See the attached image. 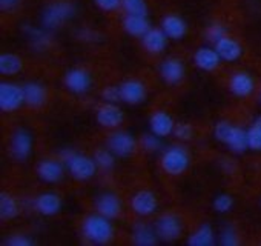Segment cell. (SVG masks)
Wrapping results in <instances>:
<instances>
[{"instance_id": "16", "label": "cell", "mask_w": 261, "mask_h": 246, "mask_svg": "<svg viewBox=\"0 0 261 246\" xmlns=\"http://www.w3.org/2000/svg\"><path fill=\"white\" fill-rule=\"evenodd\" d=\"M63 206V200L57 192L53 191H46V192H40L34 200H33V209L43 215V217H54L62 211Z\"/></svg>"}, {"instance_id": "10", "label": "cell", "mask_w": 261, "mask_h": 246, "mask_svg": "<svg viewBox=\"0 0 261 246\" xmlns=\"http://www.w3.org/2000/svg\"><path fill=\"white\" fill-rule=\"evenodd\" d=\"M129 208L137 217L146 218L154 215L159 211V199L149 189L137 191L129 200Z\"/></svg>"}, {"instance_id": "30", "label": "cell", "mask_w": 261, "mask_h": 246, "mask_svg": "<svg viewBox=\"0 0 261 246\" xmlns=\"http://www.w3.org/2000/svg\"><path fill=\"white\" fill-rule=\"evenodd\" d=\"M19 212H20L19 203L11 194H8V192L0 194V217L4 220H11V218L17 217Z\"/></svg>"}, {"instance_id": "18", "label": "cell", "mask_w": 261, "mask_h": 246, "mask_svg": "<svg viewBox=\"0 0 261 246\" xmlns=\"http://www.w3.org/2000/svg\"><path fill=\"white\" fill-rule=\"evenodd\" d=\"M194 65L200 69V71H204V72H214L220 65H221V57L218 56L215 46H200L195 50L194 53Z\"/></svg>"}, {"instance_id": "22", "label": "cell", "mask_w": 261, "mask_h": 246, "mask_svg": "<svg viewBox=\"0 0 261 246\" xmlns=\"http://www.w3.org/2000/svg\"><path fill=\"white\" fill-rule=\"evenodd\" d=\"M255 89V80L249 72L237 71L229 77V91L232 95L244 99L249 97Z\"/></svg>"}, {"instance_id": "39", "label": "cell", "mask_w": 261, "mask_h": 246, "mask_svg": "<svg viewBox=\"0 0 261 246\" xmlns=\"http://www.w3.org/2000/svg\"><path fill=\"white\" fill-rule=\"evenodd\" d=\"M101 99L106 103H118V102H121L120 86L118 85H106L101 89Z\"/></svg>"}, {"instance_id": "35", "label": "cell", "mask_w": 261, "mask_h": 246, "mask_svg": "<svg viewBox=\"0 0 261 246\" xmlns=\"http://www.w3.org/2000/svg\"><path fill=\"white\" fill-rule=\"evenodd\" d=\"M224 36H227V30H226V27L224 25H221V23H211L207 28H206V31H204V37H206V40L211 43V45H215L218 40H221Z\"/></svg>"}, {"instance_id": "17", "label": "cell", "mask_w": 261, "mask_h": 246, "mask_svg": "<svg viewBox=\"0 0 261 246\" xmlns=\"http://www.w3.org/2000/svg\"><path fill=\"white\" fill-rule=\"evenodd\" d=\"M94 209L95 212L114 220L117 218L121 211H123V203L120 200V197L114 192H101L95 197L94 200Z\"/></svg>"}, {"instance_id": "31", "label": "cell", "mask_w": 261, "mask_h": 246, "mask_svg": "<svg viewBox=\"0 0 261 246\" xmlns=\"http://www.w3.org/2000/svg\"><path fill=\"white\" fill-rule=\"evenodd\" d=\"M163 139L155 136L154 133H148V134H143L142 139H140V146L145 153H149V154H155V153H160L162 148H163Z\"/></svg>"}, {"instance_id": "29", "label": "cell", "mask_w": 261, "mask_h": 246, "mask_svg": "<svg viewBox=\"0 0 261 246\" xmlns=\"http://www.w3.org/2000/svg\"><path fill=\"white\" fill-rule=\"evenodd\" d=\"M25 34L30 40V45L37 50V51H42V50H46L48 45H49V36H48V30L45 28H36V27H25Z\"/></svg>"}, {"instance_id": "9", "label": "cell", "mask_w": 261, "mask_h": 246, "mask_svg": "<svg viewBox=\"0 0 261 246\" xmlns=\"http://www.w3.org/2000/svg\"><path fill=\"white\" fill-rule=\"evenodd\" d=\"M154 226H155V231H157L160 241L171 243V241L178 240L183 235V222L175 214H169V212L162 214L155 220Z\"/></svg>"}, {"instance_id": "7", "label": "cell", "mask_w": 261, "mask_h": 246, "mask_svg": "<svg viewBox=\"0 0 261 246\" xmlns=\"http://www.w3.org/2000/svg\"><path fill=\"white\" fill-rule=\"evenodd\" d=\"M34 151V137L33 134L25 130L19 128L11 134L10 139V156L16 162H27Z\"/></svg>"}, {"instance_id": "2", "label": "cell", "mask_w": 261, "mask_h": 246, "mask_svg": "<svg viewBox=\"0 0 261 246\" xmlns=\"http://www.w3.org/2000/svg\"><path fill=\"white\" fill-rule=\"evenodd\" d=\"M82 235L91 244H108L114 238V225L111 218L95 212L89 214L82 222Z\"/></svg>"}, {"instance_id": "43", "label": "cell", "mask_w": 261, "mask_h": 246, "mask_svg": "<svg viewBox=\"0 0 261 246\" xmlns=\"http://www.w3.org/2000/svg\"><path fill=\"white\" fill-rule=\"evenodd\" d=\"M255 123H258V125H261V115H258V117L255 118Z\"/></svg>"}, {"instance_id": "32", "label": "cell", "mask_w": 261, "mask_h": 246, "mask_svg": "<svg viewBox=\"0 0 261 246\" xmlns=\"http://www.w3.org/2000/svg\"><path fill=\"white\" fill-rule=\"evenodd\" d=\"M92 157L97 163V168L101 171H111L115 166V156L108 148L106 150H97Z\"/></svg>"}, {"instance_id": "34", "label": "cell", "mask_w": 261, "mask_h": 246, "mask_svg": "<svg viewBox=\"0 0 261 246\" xmlns=\"http://www.w3.org/2000/svg\"><path fill=\"white\" fill-rule=\"evenodd\" d=\"M246 131H247L249 150L255 151V153H261V125H258V123L253 121Z\"/></svg>"}, {"instance_id": "38", "label": "cell", "mask_w": 261, "mask_h": 246, "mask_svg": "<svg viewBox=\"0 0 261 246\" xmlns=\"http://www.w3.org/2000/svg\"><path fill=\"white\" fill-rule=\"evenodd\" d=\"M218 243L223 244V246H235L238 244V235H237V231L232 228V226H224L218 235Z\"/></svg>"}, {"instance_id": "27", "label": "cell", "mask_w": 261, "mask_h": 246, "mask_svg": "<svg viewBox=\"0 0 261 246\" xmlns=\"http://www.w3.org/2000/svg\"><path fill=\"white\" fill-rule=\"evenodd\" d=\"M215 232L214 228L209 223H201L195 231H192L188 238L186 243L189 246H211L215 244Z\"/></svg>"}, {"instance_id": "13", "label": "cell", "mask_w": 261, "mask_h": 246, "mask_svg": "<svg viewBox=\"0 0 261 246\" xmlns=\"http://www.w3.org/2000/svg\"><path fill=\"white\" fill-rule=\"evenodd\" d=\"M118 86H120L121 102L126 105H130V106L142 105L148 99V88L142 80L127 79V80H123Z\"/></svg>"}, {"instance_id": "40", "label": "cell", "mask_w": 261, "mask_h": 246, "mask_svg": "<svg viewBox=\"0 0 261 246\" xmlns=\"http://www.w3.org/2000/svg\"><path fill=\"white\" fill-rule=\"evenodd\" d=\"M5 244H10V246H31V244H34V240L30 235H25V234H13L5 240Z\"/></svg>"}, {"instance_id": "44", "label": "cell", "mask_w": 261, "mask_h": 246, "mask_svg": "<svg viewBox=\"0 0 261 246\" xmlns=\"http://www.w3.org/2000/svg\"><path fill=\"white\" fill-rule=\"evenodd\" d=\"M259 102H261V92H259Z\"/></svg>"}, {"instance_id": "36", "label": "cell", "mask_w": 261, "mask_h": 246, "mask_svg": "<svg viewBox=\"0 0 261 246\" xmlns=\"http://www.w3.org/2000/svg\"><path fill=\"white\" fill-rule=\"evenodd\" d=\"M172 136H174L177 140L189 142V140L194 137V128H192L191 123H186V121H177V123H175V128H174Z\"/></svg>"}, {"instance_id": "26", "label": "cell", "mask_w": 261, "mask_h": 246, "mask_svg": "<svg viewBox=\"0 0 261 246\" xmlns=\"http://www.w3.org/2000/svg\"><path fill=\"white\" fill-rule=\"evenodd\" d=\"M214 46H215L218 56L221 57V60L223 62H227V63L237 62L243 56V46L240 45L238 40H235L230 36H224Z\"/></svg>"}, {"instance_id": "11", "label": "cell", "mask_w": 261, "mask_h": 246, "mask_svg": "<svg viewBox=\"0 0 261 246\" xmlns=\"http://www.w3.org/2000/svg\"><path fill=\"white\" fill-rule=\"evenodd\" d=\"M159 76L166 85H178L186 77V65L178 57H166L159 65Z\"/></svg>"}, {"instance_id": "33", "label": "cell", "mask_w": 261, "mask_h": 246, "mask_svg": "<svg viewBox=\"0 0 261 246\" xmlns=\"http://www.w3.org/2000/svg\"><path fill=\"white\" fill-rule=\"evenodd\" d=\"M121 8L126 14L148 16L149 13L146 0H121Z\"/></svg>"}, {"instance_id": "1", "label": "cell", "mask_w": 261, "mask_h": 246, "mask_svg": "<svg viewBox=\"0 0 261 246\" xmlns=\"http://www.w3.org/2000/svg\"><path fill=\"white\" fill-rule=\"evenodd\" d=\"M60 159L65 163L68 174L79 182H88L97 174V163L94 157H89L75 150L66 148L60 151Z\"/></svg>"}, {"instance_id": "21", "label": "cell", "mask_w": 261, "mask_h": 246, "mask_svg": "<svg viewBox=\"0 0 261 246\" xmlns=\"http://www.w3.org/2000/svg\"><path fill=\"white\" fill-rule=\"evenodd\" d=\"M142 40V46L143 50L151 54V56H160L166 46H168V36L165 34V31L159 27H151L149 31L140 39Z\"/></svg>"}, {"instance_id": "4", "label": "cell", "mask_w": 261, "mask_h": 246, "mask_svg": "<svg viewBox=\"0 0 261 246\" xmlns=\"http://www.w3.org/2000/svg\"><path fill=\"white\" fill-rule=\"evenodd\" d=\"M77 7L69 0H56L45 7L42 13V27L48 31L60 28L63 23L71 20L75 16Z\"/></svg>"}, {"instance_id": "19", "label": "cell", "mask_w": 261, "mask_h": 246, "mask_svg": "<svg viewBox=\"0 0 261 246\" xmlns=\"http://www.w3.org/2000/svg\"><path fill=\"white\" fill-rule=\"evenodd\" d=\"M130 238L137 246H155L160 241L155 226L143 220L134 223L133 229H130Z\"/></svg>"}, {"instance_id": "6", "label": "cell", "mask_w": 261, "mask_h": 246, "mask_svg": "<svg viewBox=\"0 0 261 246\" xmlns=\"http://www.w3.org/2000/svg\"><path fill=\"white\" fill-rule=\"evenodd\" d=\"M106 148L112 151V154L118 159H127L137 150V140L136 137L123 130H115L108 136Z\"/></svg>"}, {"instance_id": "20", "label": "cell", "mask_w": 261, "mask_h": 246, "mask_svg": "<svg viewBox=\"0 0 261 246\" xmlns=\"http://www.w3.org/2000/svg\"><path fill=\"white\" fill-rule=\"evenodd\" d=\"M175 128V121L172 118V115L163 109H157L151 114L149 117V131L154 133L155 136L165 139L172 136Z\"/></svg>"}, {"instance_id": "15", "label": "cell", "mask_w": 261, "mask_h": 246, "mask_svg": "<svg viewBox=\"0 0 261 246\" xmlns=\"http://www.w3.org/2000/svg\"><path fill=\"white\" fill-rule=\"evenodd\" d=\"M65 163L62 162V159H42L37 166H36V174L37 177L49 185L59 183L63 176H65Z\"/></svg>"}, {"instance_id": "42", "label": "cell", "mask_w": 261, "mask_h": 246, "mask_svg": "<svg viewBox=\"0 0 261 246\" xmlns=\"http://www.w3.org/2000/svg\"><path fill=\"white\" fill-rule=\"evenodd\" d=\"M22 0H0V10L5 11V13H10V11H14L20 7Z\"/></svg>"}, {"instance_id": "5", "label": "cell", "mask_w": 261, "mask_h": 246, "mask_svg": "<svg viewBox=\"0 0 261 246\" xmlns=\"http://www.w3.org/2000/svg\"><path fill=\"white\" fill-rule=\"evenodd\" d=\"M162 169L172 177H178L185 174L191 166V156L188 150L181 145H172L163 150L160 156Z\"/></svg>"}, {"instance_id": "3", "label": "cell", "mask_w": 261, "mask_h": 246, "mask_svg": "<svg viewBox=\"0 0 261 246\" xmlns=\"http://www.w3.org/2000/svg\"><path fill=\"white\" fill-rule=\"evenodd\" d=\"M214 137H215V140H218L220 143L227 146V150L233 154H241L246 150H249L247 131L243 130L241 127L232 125V123H229L226 120H220L215 123Z\"/></svg>"}, {"instance_id": "24", "label": "cell", "mask_w": 261, "mask_h": 246, "mask_svg": "<svg viewBox=\"0 0 261 246\" xmlns=\"http://www.w3.org/2000/svg\"><path fill=\"white\" fill-rule=\"evenodd\" d=\"M23 94H25V105L34 109H39L45 106L48 102V89L40 82H27L23 85Z\"/></svg>"}, {"instance_id": "28", "label": "cell", "mask_w": 261, "mask_h": 246, "mask_svg": "<svg viewBox=\"0 0 261 246\" xmlns=\"http://www.w3.org/2000/svg\"><path fill=\"white\" fill-rule=\"evenodd\" d=\"M23 69V60L13 53H4L0 56V74L5 77H13Z\"/></svg>"}, {"instance_id": "14", "label": "cell", "mask_w": 261, "mask_h": 246, "mask_svg": "<svg viewBox=\"0 0 261 246\" xmlns=\"http://www.w3.org/2000/svg\"><path fill=\"white\" fill-rule=\"evenodd\" d=\"M95 120L101 128L117 130L124 121V112L117 103H103L95 111Z\"/></svg>"}, {"instance_id": "23", "label": "cell", "mask_w": 261, "mask_h": 246, "mask_svg": "<svg viewBox=\"0 0 261 246\" xmlns=\"http://www.w3.org/2000/svg\"><path fill=\"white\" fill-rule=\"evenodd\" d=\"M160 28L165 31L169 40H183L188 34V23L178 14H166L162 19Z\"/></svg>"}, {"instance_id": "37", "label": "cell", "mask_w": 261, "mask_h": 246, "mask_svg": "<svg viewBox=\"0 0 261 246\" xmlns=\"http://www.w3.org/2000/svg\"><path fill=\"white\" fill-rule=\"evenodd\" d=\"M212 206L218 214H226L233 208V199L229 194H218V195H215Z\"/></svg>"}, {"instance_id": "25", "label": "cell", "mask_w": 261, "mask_h": 246, "mask_svg": "<svg viewBox=\"0 0 261 246\" xmlns=\"http://www.w3.org/2000/svg\"><path fill=\"white\" fill-rule=\"evenodd\" d=\"M121 28L123 31L130 36L142 39L151 28V23L148 20V16H137V14H124L121 19Z\"/></svg>"}, {"instance_id": "41", "label": "cell", "mask_w": 261, "mask_h": 246, "mask_svg": "<svg viewBox=\"0 0 261 246\" xmlns=\"http://www.w3.org/2000/svg\"><path fill=\"white\" fill-rule=\"evenodd\" d=\"M94 5L105 13H114L121 8V0H94Z\"/></svg>"}, {"instance_id": "12", "label": "cell", "mask_w": 261, "mask_h": 246, "mask_svg": "<svg viewBox=\"0 0 261 246\" xmlns=\"http://www.w3.org/2000/svg\"><path fill=\"white\" fill-rule=\"evenodd\" d=\"M63 85L66 91L75 95L86 94L92 86V77L91 74L83 68H71L63 76Z\"/></svg>"}, {"instance_id": "8", "label": "cell", "mask_w": 261, "mask_h": 246, "mask_svg": "<svg viewBox=\"0 0 261 246\" xmlns=\"http://www.w3.org/2000/svg\"><path fill=\"white\" fill-rule=\"evenodd\" d=\"M25 105L23 86L14 82H2L0 83V109L2 112H14Z\"/></svg>"}]
</instances>
